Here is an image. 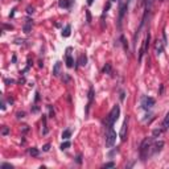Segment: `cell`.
<instances>
[{"mask_svg": "<svg viewBox=\"0 0 169 169\" xmlns=\"http://www.w3.org/2000/svg\"><path fill=\"white\" fill-rule=\"evenodd\" d=\"M155 106V99L151 97H143L141 98V107L144 110H149Z\"/></svg>", "mask_w": 169, "mask_h": 169, "instance_id": "5b68a950", "label": "cell"}, {"mask_svg": "<svg viewBox=\"0 0 169 169\" xmlns=\"http://www.w3.org/2000/svg\"><path fill=\"white\" fill-rule=\"evenodd\" d=\"M81 158H82V156H81V155H79L78 157H77V162H78V164H81V161H82Z\"/></svg>", "mask_w": 169, "mask_h": 169, "instance_id": "f546056e", "label": "cell"}, {"mask_svg": "<svg viewBox=\"0 0 169 169\" xmlns=\"http://www.w3.org/2000/svg\"><path fill=\"white\" fill-rule=\"evenodd\" d=\"M116 141V132L112 128H107V133H106V147H112Z\"/></svg>", "mask_w": 169, "mask_h": 169, "instance_id": "3957f363", "label": "cell"}, {"mask_svg": "<svg viewBox=\"0 0 169 169\" xmlns=\"http://www.w3.org/2000/svg\"><path fill=\"white\" fill-rule=\"evenodd\" d=\"M111 1H118V0H111Z\"/></svg>", "mask_w": 169, "mask_h": 169, "instance_id": "d6a6232c", "label": "cell"}, {"mask_svg": "<svg viewBox=\"0 0 169 169\" xmlns=\"http://www.w3.org/2000/svg\"><path fill=\"white\" fill-rule=\"evenodd\" d=\"M70 136H72V131L70 130H65L62 132V139H64V140H68Z\"/></svg>", "mask_w": 169, "mask_h": 169, "instance_id": "2e32d148", "label": "cell"}, {"mask_svg": "<svg viewBox=\"0 0 169 169\" xmlns=\"http://www.w3.org/2000/svg\"><path fill=\"white\" fill-rule=\"evenodd\" d=\"M119 114H120V107H119L118 104H116V106H114V107H112V110L110 111L108 116L106 118V120H104V124H106V127H107V128H112L114 123L118 120Z\"/></svg>", "mask_w": 169, "mask_h": 169, "instance_id": "6da1fadb", "label": "cell"}, {"mask_svg": "<svg viewBox=\"0 0 169 169\" xmlns=\"http://www.w3.org/2000/svg\"><path fill=\"white\" fill-rule=\"evenodd\" d=\"M8 133H9V128L4 126L3 128H1V135H8Z\"/></svg>", "mask_w": 169, "mask_h": 169, "instance_id": "603a6c76", "label": "cell"}, {"mask_svg": "<svg viewBox=\"0 0 169 169\" xmlns=\"http://www.w3.org/2000/svg\"><path fill=\"white\" fill-rule=\"evenodd\" d=\"M1 169H5V168H9L11 169L12 168V165H9V164H1V166H0Z\"/></svg>", "mask_w": 169, "mask_h": 169, "instance_id": "484cf974", "label": "cell"}, {"mask_svg": "<svg viewBox=\"0 0 169 169\" xmlns=\"http://www.w3.org/2000/svg\"><path fill=\"white\" fill-rule=\"evenodd\" d=\"M168 127H169V112H166L165 118H164V122H162V128H164V130H166Z\"/></svg>", "mask_w": 169, "mask_h": 169, "instance_id": "9a60e30c", "label": "cell"}, {"mask_svg": "<svg viewBox=\"0 0 169 169\" xmlns=\"http://www.w3.org/2000/svg\"><path fill=\"white\" fill-rule=\"evenodd\" d=\"M70 30H72V27L66 25V28L64 29V32H62V36H64V37H69V36H70Z\"/></svg>", "mask_w": 169, "mask_h": 169, "instance_id": "e0dca14e", "label": "cell"}, {"mask_svg": "<svg viewBox=\"0 0 169 169\" xmlns=\"http://www.w3.org/2000/svg\"><path fill=\"white\" fill-rule=\"evenodd\" d=\"M86 16H87V23L90 24V23H91V15H90V12H89V11L86 12Z\"/></svg>", "mask_w": 169, "mask_h": 169, "instance_id": "d4e9b609", "label": "cell"}, {"mask_svg": "<svg viewBox=\"0 0 169 169\" xmlns=\"http://www.w3.org/2000/svg\"><path fill=\"white\" fill-rule=\"evenodd\" d=\"M93 98H94V90H93V87H90V91H89V106H87L86 112L89 111V107H90L91 102H93Z\"/></svg>", "mask_w": 169, "mask_h": 169, "instance_id": "5bb4252c", "label": "cell"}, {"mask_svg": "<svg viewBox=\"0 0 169 169\" xmlns=\"http://www.w3.org/2000/svg\"><path fill=\"white\" fill-rule=\"evenodd\" d=\"M42 149H44V151H45V152H48V151H49V149H50V145H49V144H45V145H44V147H42Z\"/></svg>", "mask_w": 169, "mask_h": 169, "instance_id": "4316f807", "label": "cell"}, {"mask_svg": "<svg viewBox=\"0 0 169 169\" xmlns=\"http://www.w3.org/2000/svg\"><path fill=\"white\" fill-rule=\"evenodd\" d=\"M161 132H162V130H155V131H153V137L160 136V135H161Z\"/></svg>", "mask_w": 169, "mask_h": 169, "instance_id": "cb8c5ba5", "label": "cell"}, {"mask_svg": "<svg viewBox=\"0 0 169 169\" xmlns=\"http://www.w3.org/2000/svg\"><path fill=\"white\" fill-rule=\"evenodd\" d=\"M60 70H61V62H56V65L53 68V76L54 77L60 76Z\"/></svg>", "mask_w": 169, "mask_h": 169, "instance_id": "30bf717a", "label": "cell"}, {"mask_svg": "<svg viewBox=\"0 0 169 169\" xmlns=\"http://www.w3.org/2000/svg\"><path fill=\"white\" fill-rule=\"evenodd\" d=\"M149 40H151V34L148 33L147 36H145V38H144V41H143V46H141L140 53H139V61H141V58H143V54L145 53V52H147L148 45H149Z\"/></svg>", "mask_w": 169, "mask_h": 169, "instance_id": "8992f818", "label": "cell"}, {"mask_svg": "<svg viewBox=\"0 0 169 169\" xmlns=\"http://www.w3.org/2000/svg\"><path fill=\"white\" fill-rule=\"evenodd\" d=\"M70 49H68V53H66V66L68 68H73V64H74V61H73L72 56H70Z\"/></svg>", "mask_w": 169, "mask_h": 169, "instance_id": "ba28073f", "label": "cell"}, {"mask_svg": "<svg viewBox=\"0 0 169 169\" xmlns=\"http://www.w3.org/2000/svg\"><path fill=\"white\" fill-rule=\"evenodd\" d=\"M24 115H25L24 112H19V114H17V118H24Z\"/></svg>", "mask_w": 169, "mask_h": 169, "instance_id": "f1b7e54d", "label": "cell"}, {"mask_svg": "<svg viewBox=\"0 0 169 169\" xmlns=\"http://www.w3.org/2000/svg\"><path fill=\"white\" fill-rule=\"evenodd\" d=\"M30 29H32V21L30 20H27V23H25V25H24V32L25 33H29L30 32Z\"/></svg>", "mask_w": 169, "mask_h": 169, "instance_id": "4fadbf2b", "label": "cell"}, {"mask_svg": "<svg viewBox=\"0 0 169 169\" xmlns=\"http://www.w3.org/2000/svg\"><path fill=\"white\" fill-rule=\"evenodd\" d=\"M70 3H72V0H60V1H58V5L61 8H68L69 5H70Z\"/></svg>", "mask_w": 169, "mask_h": 169, "instance_id": "7c38bea8", "label": "cell"}, {"mask_svg": "<svg viewBox=\"0 0 169 169\" xmlns=\"http://www.w3.org/2000/svg\"><path fill=\"white\" fill-rule=\"evenodd\" d=\"M27 12H28L29 15L33 13V8H32V7H28V8H27Z\"/></svg>", "mask_w": 169, "mask_h": 169, "instance_id": "83f0119b", "label": "cell"}, {"mask_svg": "<svg viewBox=\"0 0 169 169\" xmlns=\"http://www.w3.org/2000/svg\"><path fill=\"white\" fill-rule=\"evenodd\" d=\"M126 11H127V4H124V5L120 8V17H119V23L122 21V19H123V16H124V13H126Z\"/></svg>", "mask_w": 169, "mask_h": 169, "instance_id": "ac0fdd59", "label": "cell"}, {"mask_svg": "<svg viewBox=\"0 0 169 169\" xmlns=\"http://www.w3.org/2000/svg\"><path fill=\"white\" fill-rule=\"evenodd\" d=\"M70 145H72V144H70V141L66 140V141H64V143L61 144V149H62V151H64V149H68Z\"/></svg>", "mask_w": 169, "mask_h": 169, "instance_id": "44dd1931", "label": "cell"}, {"mask_svg": "<svg viewBox=\"0 0 169 169\" xmlns=\"http://www.w3.org/2000/svg\"><path fill=\"white\" fill-rule=\"evenodd\" d=\"M162 49H164V46H162V44L160 42V41H156V44H155V50H156V54H161L162 53Z\"/></svg>", "mask_w": 169, "mask_h": 169, "instance_id": "9c48e42d", "label": "cell"}, {"mask_svg": "<svg viewBox=\"0 0 169 169\" xmlns=\"http://www.w3.org/2000/svg\"><path fill=\"white\" fill-rule=\"evenodd\" d=\"M127 126H128V119L126 118V120H124V123H123V126H122V131H120V137H122V140H123V141L126 140V132H127Z\"/></svg>", "mask_w": 169, "mask_h": 169, "instance_id": "52a82bcc", "label": "cell"}, {"mask_svg": "<svg viewBox=\"0 0 169 169\" xmlns=\"http://www.w3.org/2000/svg\"><path fill=\"white\" fill-rule=\"evenodd\" d=\"M29 153H30V156H33V157H36V156H38V149L37 148H34V147H32L30 149H29Z\"/></svg>", "mask_w": 169, "mask_h": 169, "instance_id": "d6986e66", "label": "cell"}, {"mask_svg": "<svg viewBox=\"0 0 169 169\" xmlns=\"http://www.w3.org/2000/svg\"><path fill=\"white\" fill-rule=\"evenodd\" d=\"M114 166H115V162H106V164H104L103 165V168L106 169V168H114Z\"/></svg>", "mask_w": 169, "mask_h": 169, "instance_id": "7402d4cb", "label": "cell"}, {"mask_svg": "<svg viewBox=\"0 0 169 169\" xmlns=\"http://www.w3.org/2000/svg\"><path fill=\"white\" fill-rule=\"evenodd\" d=\"M152 141H153V137H149V139H145V140L141 143V145H140L141 160H147V158L149 157V149H151Z\"/></svg>", "mask_w": 169, "mask_h": 169, "instance_id": "7a4b0ae2", "label": "cell"}, {"mask_svg": "<svg viewBox=\"0 0 169 169\" xmlns=\"http://www.w3.org/2000/svg\"><path fill=\"white\" fill-rule=\"evenodd\" d=\"M87 3H89V5H91V4H93V0H89Z\"/></svg>", "mask_w": 169, "mask_h": 169, "instance_id": "1f68e13d", "label": "cell"}, {"mask_svg": "<svg viewBox=\"0 0 169 169\" xmlns=\"http://www.w3.org/2000/svg\"><path fill=\"white\" fill-rule=\"evenodd\" d=\"M86 62H87V57H86V54H81L78 58V64L81 66H85L86 65Z\"/></svg>", "mask_w": 169, "mask_h": 169, "instance_id": "8fae6325", "label": "cell"}, {"mask_svg": "<svg viewBox=\"0 0 169 169\" xmlns=\"http://www.w3.org/2000/svg\"><path fill=\"white\" fill-rule=\"evenodd\" d=\"M103 73H106V74L111 73V64H106V66L103 68Z\"/></svg>", "mask_w": 169, "mask_h": 169, "instance_id": "ffe728a7", "label": "cell"}, {"mask_svg": "<svg viewBox=\"0 0 169 169\" xmlns=\"http://www.w3.org/2000/svg\"><path fill=\"white\" fill-rule=\"evenodd\" d=\"M5 82H7V83H13L15 81H13V79H5Z\"/></svg>", "mask_w": 169, "mask_h": 169, "instance_id": "4dcf8cb0", "label": "cell"}, {"mask_svg": "<svg viewBox=\"0 0 169 169\" xmlns=\"http://www.w3.org/2000/svg\"><path fill=\"white\" fill-rule=\"evenodd\" d=\"M162 147H164V141H152V144H151V149H149V156H152V155H156V153H158V152L162 149Z\"/></svg>", "mask_w": 169, "mask_h": 169, "instance_id": "277c9868", "label": "cell"}]
</instances>
